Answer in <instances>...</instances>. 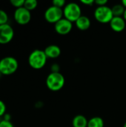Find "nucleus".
<instances>
[{"label": "nucleus", "mask_w": 126, "mask_h": 127, "mask_svg": "<svg viewBox=\"0 0 126 127\" xmlns=\"http://www.w3.org/2000/svg\"><path fill=\"white\" fill-rule=\"evenodd\" d=\"M48 57L44 51L36 49L33 51L28 57V64L33 69H41L42 68L46 63Z\"/></svg>", "instance_id": "1"}, {"label": "nucleus", "mask_w": 126, "mask_h": 127, "mask_svg": "<svg viewBox=\"0 0 126 127\" xmlns=\"http://www.w3.org/2000/svg\"><path fill=\"white\" fill-rule=\"evenodd\" d=\"M46 86L52 92L60 91L65 86V79L60 72H50L46 78Z\"/></svg>", "instance_id": "2"}, {"label": "nucleus", "mask_w": 126, "mask_h": 127, "mask_svg": "<svg viewBox=\"0 0 126 127\" xmlns=\"http://www.w3.org/2000/svg\"><path fill=\"white\" fill-rule=\"evenodd\" d=\"M19 67L18 61L13 57H5L0 60V71L2 75L14 74Z\"/></svg>", "instance_id": "3"}, {"label": "nucleus", "mask_w": 126, "mask_h": 127, "mask_svg": "<svg viewBox=\"0 0 126 127\" xmlns=\"http://www.w3.org/2000/svg\"><path fill=\"white\" fill-rule=\"evenodd\" d=\"M82 16L80 6L76 2L66 4L63 8V16L71 22H75Z\"/></svg>", "instance_id": "4"}, {"label": "nucleus", "mask_w": 126, "mask_h": 127, "mask_svg": "<svg viewBox=\"0 0 126 127\" xmlns=\"http://www.w3.org/2000/svg\"><path fill=\"white\" fill-rule=\"evenodd\" d=\"M94 17L100 23H110L114 17L111 7L108 6L97 7L94 10Z\"/></svg>", "instance_id": "5"}, {"label": "nucleus", "mask_w": 126, "mask_h": 127, "mask_svg": "<svg viewBox=\"0 0 126 127\" xmlns=\"http://www.w3.org/2000/svg\"><path fill=\"white\" fill-rule=\"evenodd\" d=\"M44 16L48 22L55 24L63 18V10L52 5L45 10Z\"/></svg>", "instance_id": "6"}, {"label": "nucleus", "mask_w": 126, "mask_h": 127, "mask_svg": "<svg viewBox=\"0 0 126 127\" xmlns=\"http://www.w3.org/2000/svg\"><path fill=\"white\" fill-rule=\"evenodd\" d=\"M13 18L17 24L20 25H25L30 22L31 19V13L30 11L22 7L16 9L14 11Z\"/></svg>", "instance_id": "7"}, {"label": "nucleus", "mask_w": 126, "mask_h": 127, "mask_svg": "<svg viewBox=\"0 0 126 127\" xmlns=\"http://www.w3.org/2000/svg\"><path fill=\"white\" fill-rule=\"evenodd\" d=\"M14 36V31L11 25L5 24L0 25V44L6 45L10 42Z\"/></svg>", "instance_id": "8"}, {"label": "nucleus", "mask_w": 126, "mask_h": 127, "mask_svg": "<svg viewBox=\"0 0 126 127\" xmlns=\"http://www.w3.org/2000/svg\"><path fill=\"white\" fill-rule=\"evenodd\" d=\"M73 22L66 19L65 18L61 19L54 24L55 31L60 35H66L69 33L73 28Z\"/></svg>", "instance_id": "9"}, {"label": "nucleus", "mask_w": 126, "mask_h": 127, "mask_svg": "<svg viewBox=\"0 0 126 127\" xmlns=\"http://www.w3.org/2000/svg\"><path fill=\"white\" fill-rule=\"evenodd\" d=\"M126 22L123 18V16H114L110 22L111 28L115 32H122L125 30Z\"/></svg>", "instance_id": "10"}, {"label": "nucleus", "mask_w": 126, "mask_h": 127, "mask_svg": "<svg viewBox=\"0 0 126 127\" xmlns=\"http://www.w3.org/2000/svg\"><path fill=\"white\" fill-rule=\"evenodd\" d=\"M46 56L48 58L50 59H55L60 56L61 54V49L60 48L56 45H50L45 48L44 50Z\"/></svg>", "instance_id": "11"}, {"label": "nucleus", "mask_w": 126, "mask_h": 127, "mask_svg": "<svg viewBox=\"0 0 126 127\" xmlns=\"http://www.w3.org/2000/svg\"><path fill=\"white\" fill-rule=\"evenodd\" d=\"M76 28L80 31H87L91 27V20L86 16H81L76 22Z\"/></svg>", "instance_id": "12"}, {"label": "nucleus", "mask_w": 126, "mask_h": 127, "mask_svg": "<svg viewBox=\"0 0 126 127\" xmlns=\"http://www.w3.org/2000/svg\"><path fill=\"white\" fill-rule=\"evenodd\" d=\"M88 121L84 115H78L72 120V126L73 127H88Z\"/></svg>", "instance_id": "13"}, {"label": "nucleus", "mask_w": 126, "mask_h": 127, "mask_svg": "<svg viewBox=\"0 0 126 127\" xmlns=\"http://www.w3.org/2000/svg\"><path fill=\"white\" fill-rule=\"evenodd\" d=\"M88 127H104V121L100 117L91 118L88 122Z\"/></svg>", "instance_id": "14"}, {"label": "nucleus", "mask_w": 126, "mask_h": 127, "mask_svg": "<svg viewBox=\"0 0 126 127\" xmlns=\"http://www.w3.org/2000/svg\"><path fill=\"white\" fill-rule=\"evenodd\" d=\"M114 16H123L126 8L122 4H117L111 8Z\"/></svg>", "instance_id": "15"}, {"label": "nucleus", "mask_w": 126, "mask_h": 127, "mask_svg": "<svg viewBox=\"0 0 126 127\" xmlns=\"http://www.w3.org/2000/svg\"><path fill=\"white\" fill-rule=\"evenodd\" d=\"M38 2L36 0H25L24 4V7H25L29 11H31L36 8Z\"/></svg>", "instance_id": "16"}, {"label": "nucleus", "mask_w": 126, "mask_h": 127, "mask_svg": "<svg viewBox=\"0 0 126 127\" xmlns=\"http://www.w3.org/2000/svg\"><path fill=\"white\" fill-rule=\"evenodd\" d=\"M7 22H8L7 13L4 10L0 9V25L7 24Z\"/></svg>", "instance_id": "17"}, {"label": "nucleus", "mask_w": 126, "mask_h": 127, "mask_svg": "<svg viewBox=\"0 0 126 127\" xmlns=\"http://www.w3.org/2000/svg\"><path fill=\"white\" fill-rule=\"evenodd\" d=\"M10 2L14 7H16L17 9V8L24 7L25 0H10Z\"/></svg>", "instance_id": "18"}, {"label": "nucleus", "mask_w": 126, "mask_h": 127, "mask_svg": "<svg viewBox=\"0 0 126 127\" xmlns=\"http://www.w3.org/2000/svg\"><path fill=\"white\" fill-rule=\"evenodd\" d=\"M52 4L55 7L62 8L65 6V0H53L52 1Z\"/></svg>", "instance_id": "19"}, {"label": "nucleus", "mask_w": 126, "mask_h": 127, "mask_svg": "<svg viewBox=\"0 0 126 127\" xmlns=\"http://www.w3.org/2000/svg\"><path fill=\"white\" fill-rule=\"evenodd\" d=\"M6 106L5 103L0 100V118L4 116L6 113Z\"/></svg>", "instance_id": "20"}, {"label": "nucleus", "mask_w": 126, "mask_h": 127, "mask_svg": "<svg viewBox=\"0 0 126 127\" xmlns=\"http://www.w3.org/2000/svg\"><path fill=\"white\" fill-rule=\"evenodd\" d=\"M0 127H14V126L10 121L2 120L0 123Z\"/></svg>", "instance_id": "21"}, {"label": "nucleus", "mask_w": 126, "mask_h": 127, "mask_svg": "<svg viewBox=\"0 0 126 127\" xmlns=\"http://www.w3.org/2000/svg\"><path fill=\"white\" fill-rule=\"evenodd\" d=\"M81 3L87 6H91L94 4H95V1L94 0H81Z\"/></svg>", "instance_id": "22"}, {"label": "nucleus", "mask_w": 126, "mask_h": 127, "mask_svg": "<svg viewBox=\"0 0 126 127\" xmlns=\"http://www.w3.org/2000/svg\"><path fill=\"white\" fill-rule=\"evenodd\" d=\"M107 3H108V1L107 0H96L95 1V4L97 5V7L105 6Z\"/></svg>", "instance_id": "23"}, {"label": "nucleus", "mask_w": 126, "mask_h": 127, "mask_svg": "<svg viewBox=\"0 0 126 127\" xmlns=\"http://www.w3.org/2000/svg\"><path fill=\"white\" fill-rule=\"evenodd\" d=\"M50 69H51V72H59L60 68H59V66L58 64L55 63V64H53L51 65Z\"/></svg>", "instance_id": "24"}, {"label": "nucleus", "mask_w": 126, "mask_h": 127, "mask_svg": "<svg viewBox=\"0 0 126 127\" xmlns=\"http://www.w3.org/2000/svg\"><path fill=\"white\" fill-rule=\"evenodd\" d=\"M4 121H10V115L8 114H5L4 116Z\"/></svg>", "instance_id": "25"}, {"label": "nucleus", "mask_w": 126, "mask_h": 127, "mask_svg": "<svg viewBox=\"0 0 126 127\" xmlns=\"http://www.w3.org/2000/svg\"><path fill=\"white\" fill-rule=\"evenodd\" d=\"M123 18L125 19V21L126 22V9L125 10V11H124V13H123Z\"/></svg>", "instance_id": "26"}, {"label": "nucleus", "mask_w": 126, "mask_h": 127, "mask_svg": "<svg viewBox=\"0 0 126 127\" xmlns=\"http://www.w3.org/2000/svg\"><path fill=\"white\" fill-rule=\"evenodd\" d=\"M122 4L124 6V7L126 9V0H123V1H122Z\"/></svg>", "instance_id": "27"}, {"label": "nucleus", "mask_w": 126, "mask_h": 127, "mask_svg": "<svg viewBox=\"0 0 126 127\" xmlns=\"http://www.w3.org/2000/svg\"><path fill=\"white\" fill-rule=\"evenodd\" d=\"M123 127H126V123L124 124V125H123Z\"/></svg>", "instance_id": "28"}, {"label": "nucleus", "mask_w": 126, "mask_h": 127, "mask_svg": "<svg viewBox=\"0 0 126 127\" xmlns=\"http://www.w3.org/2000/svg\"><path fill=\"white\" fill-rule=\"evenodd\" d=\"M2 74H1V71H0V77H1V76Z\"/></svg>", "instance_id": "29"}, {"label": "nucleus", "mask_w": 126, "mask_h": 127, "mask_svg": "<svg viewBox=\"0 0 126 127\" xmlns=\"http://www.w3.org/2000/svg\"><path fill=\"white\" fill-rule=\"evenodd\" d=\"M1 119H0V123H1Z\"/></svg>", "instance_id": "30"}]
</instances>
